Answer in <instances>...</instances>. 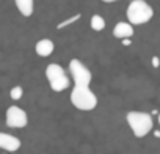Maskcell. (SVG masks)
Returning <instances> with one entry per match:
<instances>
[{
  "label": "cell",
  "mask_w": 160,
  "mask_h": 154,
  "mask_svg": "<svg viewBox=\"0 0 160 154\" xmlns=\"http://www.w3.org/2000/svg\"><path fill=\"white\" fill-rule=\"evenodd\" d=\"M71 104L78 110L90 112V110L96 109L98 98L90 90V87H87V85H74V88L71 91Z\"/></svg>",
  "instance_id": "obj_1"
},
{
  "label": "cell",
  "mask_w": 160,
  "mask_h": 154,
  "mask_svg": "<svg viewBox=\"0 0 160 154\" xmlns=\"http://www.w3.org/2000/svg\"><path fill=\"white\" fill-rule=\"evenodd\" d=\"M154 16L152 7L144 0H132L127 7V21L132 25H143Z\"/></svg>",
  "instance_id": "obj_2"
},
{
  "label": "cell",
  "mask_w": 160,
  "mask_h": 154,
  "mask_svg": "<svg viewBox=\"0 0 160 154\" xmlns=\"http://www.w3.org/2000/svg\"><path fill=\"white\" fill-rule=\"evenodd\" d=\"M126 120L137 138H143L152 131V116L146 112L132 110L126 115Z\"/></svg>",
  "instance_id": "obj_3"
},
{
  "label": "cell",
  "mask_w": 160,
  "mask_h": 154,
  "mask_svg": "<svg viewBox=\"0 0 160 154\" xmlns=\"http://www.w3.org/2000/svg\"><path fill=\"white\" fill-rule=\"evenodd\" d=\"M46 79L49 80V85L53 91L60 93V91H64L71 87V80L68 74L64 72V69L57 64V63H50L47 68H46Z\"/></svg>",
  "instance_id": "obj_4"
},
{
  "label": "cell",
  "mask_w": 160,
  "mask_h": 154,
  "mask_svg": "<svg viewBox=\"0 0 160 154\" xmlns=\"http://www.w3.org/2000/svg\"><path fill=\"white\" fill-rule=\"evenodd\" d=\"M69 74L74 80V85H87L90 87L93 80V74L91 71L77 58H72L69 61Z\"/></svg>",
  "instance_id": "obj_5"
},
{
  "label": "cell",
  "mask_w": 160,
  "mask_h": 154,
  "mask_svg": "<svg viewBox=\"0 0 160 154\" xmlns=\"http://www.w3.org/2000/svg\"><path fill=\"white\" fill-rule=\"evenodd\" d=\"M5 120H7V126L8 127H14V129H22V127H25L28 124V115L19 105L8 107Z\"/></svg>",
  "instance_id": "obj_6"
},
{
  "label": "cell",
  "mask_w": 160,
  "mask_h": 154,
  "mask_svg": "<svg viewBox=\"0 0 160 154\" xmlns=\"http://www.w3.org/2000/svg\"><path fill=\"white\" fill-rule=\"evenodd\" d=\"M21 148V140L11 134L0 132V149H5L8 152H16Z\"/></svg>",
  "instance_id": "obj_7"
},
{
  "label": "cell",
  "mask_w": 160,
  "mask_h": 154,
  "mask_svg": "<svg viewBox=\"0 0 160 154\" xmlns=\"http://www.w3.org/2000/svg\"><path fill=\"white\" fill-rule=\"evenodd\" d=\"M133 35V25L130 22H118L113 28V36L118 39H126Z\"/></svg>",
  "instance_id": "obj_8"
},
{
  "label": "cell",
  "mask_w": 160,
  "mask_h": 154,
  "mask_svg": "<svg viewBox=\"0 0 160 154\" xmlns=\"http://www.w3.org/2000/svg\"><path fill=\"white\" fill-rule=\"evenodd\" d=\"M53 49H55L53 43H52L50 39H47V38L39 39V41L35 44V52H36L39 57H49V55H52V54H53Z\"/></svg>",
  "instance_id": "obj_9"
},
{
  "label": "cell",
  "mask_w": 160,
  "mask_h": 154,
  "mask_svg": "<svg viewBox=\"0 0 160 154\" xmlns=\"http://www.w3.org/2000/svg\"><path fill=\"white\" fill-rule=\"evenodd\" d=\"M14 3L19 10V13L25 18H30L33 14V10H35V2L33 0H14Z\"/></svg>",
  "instance_id": "obj_10"
},
{
  "label": "cell",
  "mask_w": 160,
  "mask_h": 154,
  "mask_svg": "<svg viewBox=\"0 0 160 154\" xmlns=\"http://www.w3.org/2000/svg\"><path fill=\"white\" fill-rule=\"evenodd\" d=\"M91 28L96 30V32L104 30V28H105V19H104L102 16H99V14H94V16L91 18Z\"/></svg>",
  "instance_id": "obj_11"
},
{
  "label": "cell",
  "mask_w": 160,
  "mask_h": 154,
  "mask_svg": "<svg viewBox=\"0 0 160 154\" xmlns=\"http://www.w3.org/2000/svg\"><path fill=\"white\" fill-rule=\"evenodd\" d=\"M24 96V90H22V87H13L11 88V91H10V98L13 99V101H19L21 98Z\"/></svg>",
  "instance_id": "obj_12"
},
{
  "label": "cell",
  "mask_w": 160,
  "mask_h": 154,
  "mask_svg": "<svg viewBox=\"0 0 160 154\" xmlns=\"http://www.w3.org/2000/svg\"><path fill=\"white\" fill-rule=\"evenodd\" d=\"M121 41H122L124 46H129V44H130V38H126V39H121Z\"/></svg>",
  "instance_id": "obj_13"
},
{
  "label": "cell",
  "mask_w": 160,
  "mask_h": 154,
  "mask_svg": "<svg viewBox=\"0 0 160 154\" xmlns=\"http://www.w3.org/2000/svg\"><path fill=\"white\" fill-rule=\"evenodd\" d=\"M152 64H154L155 68L158 66V58H157V57H154V58H152Z\"/></svg>",
  "instance_id": "obj_14"
},
{
  "label": "cell",
  "mask_w": 160,
  "mask_h": 154,
  "mask_svg": "<svg viewBox=\"0 0 160 154\" xmlns=\"http://www.w3.org/2000/svg\"><path fill=\"white\" fill-rule=\"evenodd\" d=\"M101 2H105V3H113V2H119V0H101Z\"/></svg>",
  "instance_id": "obj_15"
},
{
  "label": "cell",
  "mask_w": 160,
  "mask_h": 154,
  "mask_svg": "<svg viewBox=\"0 0 160 154\" xmlns=\"http://www.w3.org/2000/svg\"><path fill=\"white\" fill-rule=\"evenodd\" d=\"M158 124H160V113H158Z\"/></svg>",
  "instance_id": "obj_16"
},
{
  "label": "cell",
  "mask_w": 160,
  "mask_h": 154,
  "mask_svg": "<svg viewBox=\"0 0 160 154\" xmlns=\"http://www.w3.org/2000/svg\"><path fill=\"white\" fill-rule=\"evenodd\" d=\"M11 154H14V152H11Z\"/></svg>",
  "instance_id": "obj_17"
}]
</instances>
